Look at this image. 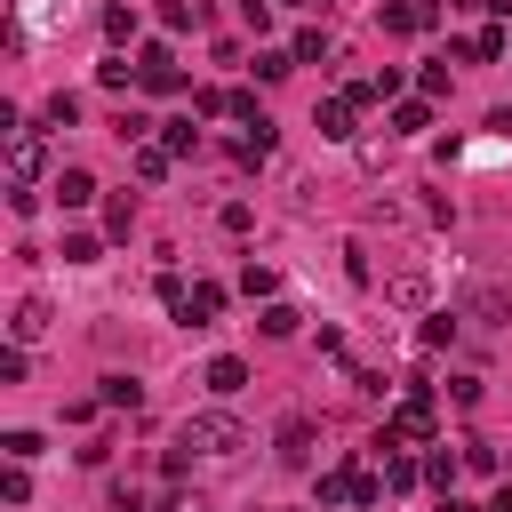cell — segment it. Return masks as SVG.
Listing matches in <instances>:
<instances>
[{
    "mask_svg": "<svg viewBox=\"0 0 512 512\" xmlns=\"http://www.w3.org/2000/svg\"><path fill=\"white\" fill-rule=\"evenodd\" d=\"M432 432H440L432 384H408V392H400V408H392V416H384V432H376V456H400V448H432Z\"/></svg>",
    "mask_w": 512,
    "mask_h": 512,
    "instance_id": "obj_1",
    "label": "cell"
},
{
    "mask_svg": "<svg viewBox=\"0 0 512 512\" xmlns=\"http://www.w3.org/2000/svg\"><path fill=\"white\" fill-rule=\"evenodd\" d=\"M176 448H192V456H240V448H248V424H240L232 408H200V416H184Z\"/></svg>",
    "mask_w": 512,
    "mask_h": 512,
    "instance_id": "obj_2",
    "label": "cell"
},
{
    "mask_svg": "<svg viewBox=\"0 0 512 512\" xmlns=\"http://www.w3.org/2000/svg\"><path fill=\"white\" fill-rule=\"evenodd\" d=\"M40 168H48L40 128H16V136H8V184H16V192H32V184H40Z\"/></svg>",
    "mask_w": 512,
    "mask_h": 512,
    "instance_id": "obj_3",
    "label": "cell"
},
{
    "mask_svg": "<svg viewBox=\"0 0 512 512\" xmlns=\"http://www.w3.org/2000/svg\"><path fill=\"white\" fill-rule=\"evenodd\" d=\"M136 88H152V96H176L184 88V72H176V56L152 40V48H136Z\"/></svg>",
    "mask_w": 512,
    "mask_h": 512,
    "instance_id": "obj_4",
    "label": "cell"
},
{
    "mask_svg": "<svg viewBox=\"0 0 512 512\" xmlns=\"http://www.w3.org/2000/svg\"><path fill=\"white\" fill-rule=\"evenodd\" d=\"M272 456H280L288 472H304V464H312V416H280V432H272Z\"/></svg>",
    "mask_w": 512,
    "mask_h": 512,
    "instance_id": "obj_5",
    "label": "cell"
},
{
    "mask_svg": "<svg viewBox=\"0 0 512 512\" xmlns=\"http://www.w3.org/2000/svg\"><path fill=\"white\" fill-rule=\"evenodd\" d=\"M48 320H56V312H48V296H16V312H8V344H40V336H48Z\"/></svg>",
    "mask_w": 512,
    "mask_h": 512,
    "instance_id": "obj_6",
    "label": "cell"
},
{
    "mask_svg": "<svg viewBox=\"0 0 512 512\" xmlns=\"http://www.w3.org/2000/svg\"><path fill=\"white\" fill-rule=\"evenodd\" d=\"M360 472H368V464H328V472H320V512H344V504L360 496Z\"/></svg>",
    "mask_w": 512,
    "mask_h": 512,
    "instance_id": "obj_7",
    "label": "cell"
},
{
    "mask_svg": "<svg viewBox=\"0 0 512 512\" xmlns=\"http://www.w3.org/2000/svg\"><path fill=\"white\" fill-rule=\"evenodd\" d=\"M48 200H56L64 216H72V208H88V200H96V176H88V168H56V184H48Z\"/></svg>",
    "mask_w": 512,
    "mask_h": 512,
    "instance_id": "obj_8",
    "label": "cell"
},
{
    "mask_svg": "<svg viewBox=\"0 0 512 512\" xmlns=\"http://www.w3.org/2000/svg\"><path fill=\"white\" fill-rule=\"evenodd\" d=\"M216 312H224V280H192V296H184L176 320H184V328H208Z\"/></svg>",
    "mask_w": 512,
    "mask_h": 512,
    "instance_id": "obj_9",
    "label": "cell"
},
{
    "mask_svg": "<svg viewBox=\"0 0 512 512\" xmlns=\"http://www.w3.org/2000/svg\"><path fill=\"white\" fill-rule=\"evenodd\" d=\"M200 384H208V392H216V400H232V392H248V360H240V352H216V360H208V376H200Z\"/></svg>",
    "mask_w": 512,
    "mask_h": 512,
    "instance_id": "obj_10",
    "label": "cell"
},
{
    "mask_svg": "<svg viewBox=\"0 0 512 512\" xmlns=\"http://www.w3.org/2000/svg\"><path fill=\"white\" fill-rule=\"evenodd\" d=\"M384 296H392L400 312H424V304H432V280H424V272H392V280H384Z\"/></svg>",
    "mask_w": 512,
    "mask_h": 512,
    "instance_id": "obj_11",
    "label": "cell"
},
{
    "mask_svg": "<svg viewBox=\"0 0 512 512\" xmlns=\"http://www.w3.org/2000/svg\"><path fill=\"white\" fill-rule=\"evenodd\" d=\"M464 320L496 328V320H512V296H504V288H472V296H464Z\"/></svg>",
    "mask_w": 512,
    "mask_h": 512,
    "instance_id": "obj_12",
    "label": "cell"
},
{
    "mask_svg": "<svg viewBox=\"0 0 512 512\" xmlns=\"http://www.w3.org/2000/svg\"><path fill=\"white\" fill-rule=\"evenodd\" d=\"M312 128H320L328 144H352V104H344V96H328V104L312 112Z\"/></svg>",
    "mask_w": 512,
    "mask_h": 512,
    "instance_id": "obj_13",
    "label": "cell"
},
{
    "mask_svg": "<svg viewBox=\"0 0 512 512\" xmlns=\"http://www.w3.org/2000/svg\"><path fill=\"white\" fill-rule=\"evenodd\" d=\"M432 128V96H400L392 104V136H424Z\"/></svg>",
    "mask_w": 512,
    "mask_h": 512,
    "instance_id": "obj_14",
    "label": "cell"
},
{
    "mask_svg": "<svg viewBox=\"0 0 512 512\" xmlns=\"http://www.w3.org/2000/svg\"><path fill=\"white\" fill-rule=\"evenodd\" d=\"M128 160H136V176H144V184H160V176L176 168V152H168L160 136H152V144H128Z\"/></svg>",
    "mask_w": 512,
    "mask_h": 512,
    "instance_id": "obj_15",
    "label": "cell"
},
{
    "mask_svg": "<svg viewBox=\"0 0 512 512\" xmlns=\"http://www.w3.org/2000/svg\"><path fill=\"white\" fill-rule=\"evenodd\" d=\"M456 472H464V456H448V448L432 440V456H424V488H440V496H456Z\"/></svg>",
    "mask_w": 512,
    "mask_h": 512,
    "instance_id": "obj_16",
    "label": "cell"
},
{
    "mask_svg": "<svg viewBox=\"0 0 512 512\" xmlns=\"http://www.w3.org/2000/svg\"><path fill=\"white\" fill-rule=\"evenodd\" d=\"M504 48H512V40H504V24H488V32H472V40L456 48V56H472V64H496Z\"/></svg>",
    "mask_w": 512,
    "mask_h": 512,
    "instance_id": "obj_17",
    "label": "cell"
},
{
    "mask_svg": "<svg viewBox=\"0 0 512 512\" xmlns=\"http://www.w3.org/2000/svg\"><path fill=\"white\" fill-rule=\"evenodd\" d=\"M96 400H104V408H128V416H136V408H144V384H136V376H104V392H96Z\"/></svg>",
    "mask_w": 512,
    "mask_h": 512,
    "instance_id": "obj_18",
    "label": "cell"
},
{
    "mask_svg": "<svg viewBox=\"0 0 512 512\" xmlns=\"http://www.w3.org/2000/svg\"><path fill=\"white\" fill-rule=\"evenodd\" d=\"M416 480H424V464H416L408 448H400V456H384V488H392V496H408Z\"/></svg>",
    "mask_w": 512,
    "mask_h": 512,
    "instance_id": "obj_19",
    "label": "cell"
},
{
    "mask_svg": "<svg viewBox=\"0 0 512 512\" xmlns=\"http://www.w3.org/2000/svg\"><path fill=\"white\" fill-rule=\"evenodd\" d=\"M288 56H296V64H328V32H320V24H304V32L288 40Z\"/></svg>",
    "mask_w": 512,
    "mask_h": 512,
    "instance_id": "obj_20",
    "label": "cell"
},
{
    "mask_svg": "<svg viewBox=\"0 0 512 512\" xmlns=\"http://www.w3.org/2000/svg\"><path fill=\"white\" fill-rule=\"evenodd\" d=\"M104 232H112V240H128V232H136V200H128V192H112V200H104Z\"/></svg>",
    "mask_w": 512,
    "mask_h": 512,
    "instance_id": "obj_21",
    "label": "cell"
},
{
    "mask_svg": "<svg viewBox=\"0 0 512 512\" xmlns=\"http://www.w3.org/2000/svg\"><path fill=\"white\" fill-rule=\"evenodd\" d=\"M296 320H304V312H296V304H280V296L256 312V328H264V336H296Z\"/></svg>",
    "mask_w": 512,
    "mask_h": 512,
    "instance_id": "obj_22",
    "label": "cell"
},
{
    "mask_svg": "<svg viewBox=\"0 0 512 512\" xmlns=\"http://www.w3.org/2000/svg\"><path fill=\"white\" fill-rule=\"evenodd\" d=\"M288 72H296V56H288V48H256V80H264V88H272V80H288Z\"/></svg>",
    "mask_w": 512,
    "mask_h": 512,
    "instance_id": "obj_23",
    "label": "cell"
},
{
    "mask_svg": "<svg viewBox=\"0 0 512 512\" xmlns=\"http://www.w3.org/2000/svg\"><path fill=\"white\" fill-rule=\"evenodd\" d=\"M40 120H48V128H72V120H80V96H72V88H56V96L40 104Z\"/></svg>",
    "mask_w": 512,
    "mask_h": 512,
    "instance_id": "obj_24",
    "label": "cell"
},
{
    "mask_svg": "<svg viewBox=\"0 0 512 512\" xmlns=\"http://www.w3.org/2000/svg\"><path fill=\"white\" fill-rule=\"evenodd\" d=\"M160 144L184 160V152H200V128H192V120H160Z\"/></svg>",
    "mask_w": 512,
    "mask_h": 512,
    "instance_id": "obj_25",
    "label": "cell"
},
{
    "mask_svg": "<svg viewBox=\"0 0 512 512\" xmlns=\"http://www.w3.org/2000/svg\"><path fill=\"white\" fill-rule=\"evenodd\" d=\"M56 256H64V264H96V256H104V240H96V232H64V248H56Z\"/></svg>",
    "mask_w": 512,
    "mask_h": 512,
    "instance_id": "obj_26",
    "label": "cell"
},
{
    "mask_svg": "<svg viewBox=\"0 0 512 512\" xmlns=\"http://www.w3.org/2000/svg\"><path fill=\"white\" fill-rule=\"evenodd\" d=\"M240 288H248V296H264V304H272V296H280V272H272V264H240Z\"/></svg>",
    "mask_w": 512,
    "mask_h": 512,
    "instance_id": "obj_27",
    "label": "cell"
},
{
    "mask_svg": "<svg viewBox=\"0 0 512 512\" xmlns=\"http://www.w3.org/2000/svg\"><path fill=\"white\" fill-rule=\"evenodd\" d=\"M160 24L168 32H200V0H160Z\"/></svg>",
    "mask_w": 512,
    "mask_h": 512,
    "instance_id": "obj_28",
    "label": "cell"
},
{
    "mask_svg": "<svg viewBox=\"0 0 512 512\" xmlns=\"http://www.w3.org/2000/svg\"><path fill=\"white\" fill-rule=\"evenodd\" d=\"M104 40H112V48H120V40H136V8H120V0H112V8H104Z\"/></svg>",
    "mask_w": 512,
    "mask_h": 512,
    "instance_id": "obj_29",
    "label": "cell"
},
{
    "mask_svg": "<svg viewBox=\"0 0 512 512\" xmlns=\"http://www.w3.org/2000/svg\"><path fill=\"white\" fill-rule=\"evenodd\" d=\"M128 80H136V64H128V56H120V48H112V56H104V64H96V88H128Z\"/></svg>",
    "mask_w": 512,
    "mask_h": 512,
    "instance_id": "obj_30",
    "label": "cell"
},
{
    "mask_svg": "<svg viewBox=\"0 0 512 512\" xmlns=\"http://www.w3.org/2000/svg\"><path fill=\"white\" fill-rule=\"evenodd\" d=\"M264 152H272V120H248V136H240V160H248V168H256V160H264Z\"/></svg>",
    "mask_w": 512,
    "mask_h": 512,
    "instance_id": "obj_31",
    "label": "cell"
},
{
    "mask_svg": "<svg viewBox=\"0 0 512 512\" xmlns=\"http://www.w3.org/2000/svg\"><path fill=\"white\" fill-rule=\"evenodd\" d=\"M24 368H32V344H0V384H24Z\"/></svg>",
    "mask_w": 512,
    "mask_h": 512,
    "instance_id": "obj_32",
    "label": "cell"
},
{
    "mask_svg": "<svg viewBox=\"0 0 512 512\" xmlns=\"http://www.w3.org/2000/svg\"><path fill=\"white\" fill-rule=\"evenodd\" d=\"M40 448H48V440H40V432H8V440H0V456H8V464H32V456H40Z\"/></svg>",
    "mask_w": 512,
    "mask_h": 512,
    "instance_id": "obj_33",
    "label": "cell"
},
{
    "mask_svg": "<svg viewBox=\"0 0 512 512\" xmlns=\"http://www.w3.org/2000/svg\"><path fill=\"white\" fill-rule=\"evenodd\" d=\"M24 496H32V472L8 464V472H0V504H24Z\"/></svg>",
    "mask_w": 512,
    "mask_h": 512,
    "instance_id": "obj_34",
    "label": "cell"
},
{
    "mask_svg": "<svg viewBox=\"0 0 512 512\" xmlns=\"http://www.w3.org/2000/svg\"><path fill=\"white\" fill-rule=\"evenodd\" d=\"M456 456H464V472H496V448H488V440H464Z\"/></svg>",
    "mask_w": 512,
    "mask_h": 512,
    "instance_id": "obj_35",
    "label": "cell"
},
{
    "mask_svg": "<svg viewBox=\"0 0 512 512\" xmlns=\"http://www.w3.org/2000/svg\"><path fill=\"white\" fill-rule=\"evenodd\" d=\"M216 224H224V232H248V224H256V208H248V200H224V216H216Z\"/></svg>",
    "mask_w": 512,
    "mask_h": 512,
    "instance_id": "obj_36",
    "label": "cell"
},
{
    "mask_svg": "<svg viewBox=\"0 0 512 512\" xmlns=\"http://www.w3.org/2000/svg\"><path fill=\"white\" fill-rule=\"evenodd\" d=\"M448 336H456V320H448V312H432V320H424V352H440Z\"/></svg>",
    "mask_w": 512,
    "mask_h": 512,
    "instance_id": "obj_37",
    "label": "cell"
},
{
    "mask_svg": "<svg viewBox=\"0 0 512 512\" xmlns=\"http://www.w3.org/2000/svg\"><path fill=\"white\" fill-rule=\"evenodd\" d=\"M160 512H208V504H200V496H168Z\"/></svg>",
    "mask_w": 512,
    "mask_h": 512,
    "instance_id": "obj_38",
    "label": "cell"
},
{
    "mask_svg": "<svg viewBox=\"0 0 512 512\" xmlns=\"http://www.w3.org/2000/svg\"><path fill=\"white\" fill-rule=\"evenodd\" d=\"M440 512H488V504H472V496H440Z\"/></svg>",
    "mask_w": 512,
    "mask_h": 512,
    "instance_id": "obj_39",
    "label": "cell"
},
{
    "mask_svg": "<svg viewBox=\"0 0 512 512\" xmlns=\"http://www.w3.org/2000/svg\"><path fill=\"white\" fill-rule=\"evenodd\" d=\"M488 512H512V488H496V496H488Z\"/></svg>",
    "mask_w": 512,
    "mask_h": 512,
    "instance_id": "obj_40",
    "label": "cell"
},
{
    "mask_svg": "<svg viewBox=\"0 0 512 512\" xmlns=\"http://www.w3.org/2000/svg\"><path fill=\"white\" fill-rule=\"evenodd\" d=\"M280 8H312V0H280Z\"/></svg>",
    "mask_w": 512,
    "mask_h": 512,
    "instance_id": "obj_41",
    "label": "cell"
},
{
    "mask_svg": "<svg viewBox=\"0 0 512 512\" xmlns=\"http://www.w3.org/2000/svg\"><path fill=\"white\" fill-rule=\"evenodd\" d=\"M264 512H288V504H264Z\"/></svg>",
    "mask_w": 512,
    "mask_h": 512,
    "instance_id": "obj_42",
    "label": "cell"
}]
</instances>
